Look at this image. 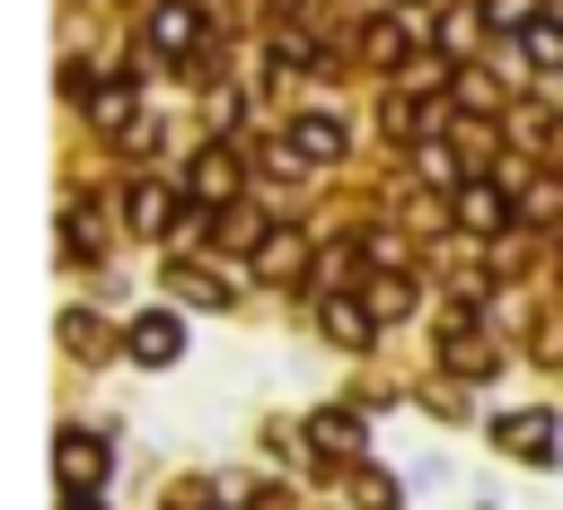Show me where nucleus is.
<instances>
[{"mask_svg":"<svg viewBox=\"0 0 563 510\" xmlns=\"http://www.w3.org/2000/svg\"><path fill=\"white\" fill-rule=\"evenodd\" d=\"M308 440H325V448H361V422H352V413H317Z\"/></svg>","mask_w":563,"mask_h":510,"instance_id":"13","label":"nucleus"},{"mask_svg":"<svg viewBox=\"0 0 563 510\" xmlns=\"http://www.w3.org/2000/svg\"><path fill=\"white\" fill-rule=\"evenodd\" d=\"M290 158H308V167L343 158V123H334V114H299V123H290Z\"/></svg>","mask_w":563,"mask_h":510,"instance_id":"5","label":"nucleus"},{"mask_svg":"<svg viewBox=\"0 0 563 510\" xmlns=\"http://www.w3.org/2000/svg\"><path fill=\"white\" fill-rule=\"evenodd\" d=\"M53 466H62V492H97V484H106V448H97L88 431H62V440H53Z\"/></svg>","mask_w":563,"mask_h":510,"instance_id":"3","label":"nucleus"},{"mask_svg":"<svg viewBox=\"0 0 563 510\" xmlns=\"http://www.w3.org/2000/svg\"><path fill=\"white\" fill-rule=\"evenodd\" d=\"M62 510H97V501H88V492H62Z\"/></svg>","mask_w":563,"mask_h":510,"instance_id":"18","label":"nucleus"},{"mask_svg":"<svg viewBox=\"0 0 563 510\" xmlns=\"http://www.w3.org/2000/svg\"><path fill=\"white\" fill-rule=\"evenodd\" d=\"M150 44H158L167 62H202V18H194V0L150 9Z\"/></svg>","mask_w":563,"mask_h":510,"instance_id":"2","label":"nucleus"},{"mask_svg":"<svg viewBox=\"0 0 563 510\" xmlns=\"http://www.w3.org/2000/svg\"><path fill=\"white\" fill-rule=\"evenodd\" d=\"M123 352H132V361H150V369H167V361L185 352V325H176L167 308H141V317L123 325Z\"/></svg>","mask_w":563,"mask_h":510,"instance_id":"1","label":"nucleus"},{"mask_svg":"<svg viewBox=\"0 0 563 510\" xmlns=\"http://www.w3.org/2000/svg\"><path fill=\"white\" fill-rule=\"evenodd\" d=\"M255 273H273V281H282V273H299V237H282V246H255Z\"/></svg>","mask_w":563,"mask_h":510,"instance_id":"15","label":"nucleus"},{"mask_svg":"<svg viewBox=\"0 0 563 510\" xmlns=\"http://www.w3.org/2000/svg\"><path fill=\"white\" fill-rule=\"evenodd\" d=\"M123 220H132L141 237H150V229H176V220H167V193H158V185H132V202H123Z\"/></svg>","mask_w":563,"mask_h":510,"instance_id":"10","label":"nucleus"},{"mask_svg":"<svg viewBox=\"0 0 563 510\" xmlns=\"http://www.w3.org/2000/svg\"><path fill=\"white\" fill-rule=\"evenodd\" d=\"M220 229H229V237H220V246H238V255H255V246H264V237H273V229H264V211H246V202H238V211H229V220H220Z\"/></svg>","mask_w":563,"mask_h":510,"instance_id":"12","label":"nucleus"},{"mask_svg":"<svg viewBox=\"0 0 563 510\" xmlns=\"http://www.w3.org/2000/svg\"><path fill=\"white\" fill-rule=\"evenodd\" d=\"M493 26H537V0H484Z\"/></svg>","mask_w":563,"mask_h":510,"instance_id":"17","label":"nucleus"},{"mask_svg":"<svg viewBox=\"0 0 563 510\" xmlns=\"http://www.w3.org/2000/svg\"><path fill=\"white\" fill-rule=\"evenodd\" d=\"M457 220H466V229H510L501 185H457Z\"/></svg>","mask_w":563,"mask_h":510,"instance_id":"7","label":"nucleus"},{"mask_svg":"<svg viewBox=\"0 0 563 510\" xmlns=\"http://www.w3.org/2000/svg\"><path fill=\"white\" fill-rule=\"evenodd\" d=\"M440 361H449V369H493V343H484L475 325H457V334L440 343Z\"/></svg>","mask_w":563,"mask_h":510,"instance_id":"11","label":"nucleus"},{"mask_svg":"<svg viewBox=\"0 0 563 510\" xmlns=\"http://www.w3.org/2000/svg\"><path fill=\"white\" fill-rule=\"evenodd\" d=\"M352 501H361V510H396V484H387V475H369V466H361V475H352Z\"/></svg>","mask_w":563,"mask_h":510,"instance_id":"14","label":"nucleus"},{"mask_svg":"<svg viewBox=\"0 0 563 510\" xmlns=\"http://www.w3.org/2000/svg\"><path fill=\"white\" fill-rule=\"evenodd\" d=\"M369 325H378V308H361V299H325V334H334V343H352V352H361V343H369Z\"/></svg>","mask_w":563,"mask_h":510,"instance_id":"8","label":"nucleus"},{"mask_svg":"<svg viewBox=\"0 0 563 510\" xmlns=\"http://www.w3.org/2000/svg\"><path fill=\"white\" fill-rule=\"evenodd\" d=\"M185 193H194V202H229V193H238V158H229V149H202L194 176H185Z\"/></svg>","mask_w":563,"mask_h":510,"instance_id":"6","label":"nucleus"},{"mask_svg":"<svg viewBox=\"0 0 563 510\" xmlns=\"http://www.w3.org/2000/svg\"><path fill=\"white\" fill-rule=\"evenodd\" d=\"M519 53H528L537 70H563V18H537V26H519Z\"/></svg>","mask_w":563,"mask_h":510,"instance_id":"9","label":"nucleus"},{"mask_svg":"<svg viewBox=\"0 0 563 510\" xmlns=\"http://www.w3.org/2000/svg\"><path fill=\"white\" fill-rule=\"evenodd\" d=\"M62 97H70V106H97V70L70 62V70H62Z\"/></svg>","mask_w":563,"mask_h":510,"instance_id":"16","label":"nucleus"},{"mask_svg":"<svg viewBox=\"0 0 563 510\" xmlns=\"http://www.w3.org/2000/svg\"><path fill=\"white\" fill-rule=\"evenodd\" d=\"M493 440H501L510 457L545 466V457H554V413H501V422H493Z\"/></svg>","mask_w":563,"mask_h":510,"instance_id":"4","label":"nucleus"}]
</instances>
